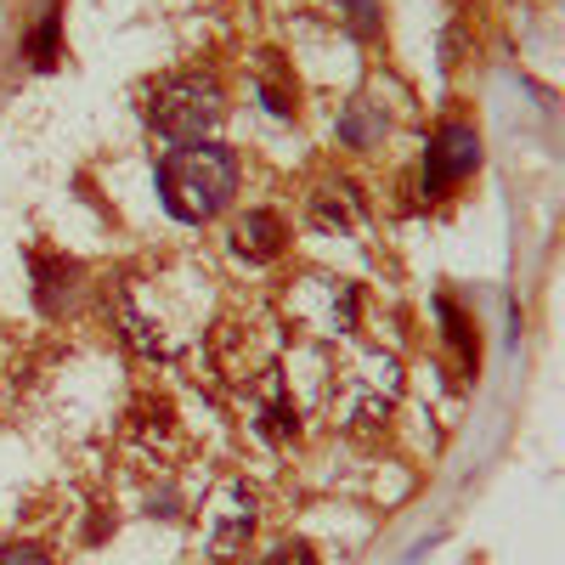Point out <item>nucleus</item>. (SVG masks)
Segmentation results:
<instances>
[{"mask_svg":"<svg viewBox=\"0 0 565 565\" xmlns=\"http://www.w3.org/2000/svg\"><path fill=\"white\" fill-rule=\"evenodd\" d=\"M153 181H159V204L181 226H204L238 193V153L221 148V141H181L159 159Z\"/></svg>","mask_w":565,"mask_h":565,"instance_id":"nucleus-1","label":"nucleus"},{"mask_svg":"<svg viewBox=\"0 0 565 565\" xmlns=\"http://www.w3.org/2000/svg\"><path fill=\"white\" fill-rule=\"evenodd\" d=\"M153 130L164 141H210V130L226 119V90L215 74H170L153 90V108H148Z\"/></svg>","mask_w":565,"mask_h":565,"instance_id":"nucleus-2","label":"nucleus"},{"mask_svg":"<svg viewBox=\"0 0 565 565\" xmlns=\"http://www.w3.org/2000/svg\"><path fill=\"white\" fill-rule=\"evenodd\" d=\"M476 164H481V130L463 125V119H447L430 136V153H424V199H441L447 186L463 181Z\"/></svg>","mask_w":565,"mask_h":565,"instance_id":"nucleus-3","label":"nucleus"},{"mask_svg":"<svg viewBox=\"0 0 565 565\" xmlns=\"http://www.w3.org/2000/svg\"><path fill=\"white\" fill-rule=\"evenodd\" d=\"M334 136H340V148H351V153H373V148H380V141L391 136V108L362 90V97H351V103L340 108Z\"/></svg>","mask_w":565,"mask_h":565,"instance_id":"nucleus-4","label":"nucleus"},{"mask_svg":"<svg viewBox=\"0 0 565 565\" xmlns=\"http://www.w3.org/2000/svg\"><path fill=\"white\" fill-rule=\"evenodd\" d=\"M282 244H289V226H282L277 210H249L238 226H232V255L249 260V266H266L282 255Z\"/></svg>","mask_w":565,"mask_h":565,"instance_id":"nucleus-5","label":"nucleus"},{"mask_svg":"<svg viewBox=\"0 0 565 565\" xmlns=\"http://www.w3.org/2000/svg\"><path fill=\"white\" fill-rule=\"evenodd\" d=\"M34 271H40V282H34V306L45 311V317H63L68 311V300H74V282H79V266L74 260H34Z\"/></svg>","mask_w":565,"mask_h":565,"instance_id":"nucleus-6","label":"nucleus"},{"mask_svg":"<svg viewBox=\"0 0 565 565\" xmlns=\"http://www.w3.org/2000/svg\"><path fill=\"white\" fill-rule=\"evenodd\" d=\"M255 90H260V103L277 114V119H295V79L282 74V52H260V74H255Z\"/></svg>","mask_w":565,"mask_h":565,"instance_id":"nucleus-7","label":"nucleus"},{"mask_svg":"<svg viewBox=\"0 0 565 565\" xmlns=\"http://www.w3.org/2000/svg\"><path fill=\"white\" fill-rule=\"evenodd\" d=\"M436 311H441V322H447V340L463 351V367L476 373V367H481V340H476V328H469V317H463V311H458L447 295L436 300Z\"/></svg>","mask_w":565,"mask_h":565,"instance_id":"nucleus-8","label":"nucleus"},{"mask_svg":"<svg viewBox=\"0 0 565 565\" xmlns=\"http://www.w3.org/2000/svg\"><path fill=\"white\" fill-rule=\"evenodd\" d=\"M311 215H317V226H351L356 221V199H351V186L340 181V186H322V193L311 199Z\"/></svg>","mask_w":565,"mask_h":565,"instance_id":"nucleus-9","label":"nucleus"},{"mask_svg":"<svg viewBox=\"0 0 565 565\" xmlns=\"http://www.w3.org/2000/svg\"><path fill=\"white\" fill-rule=\"evenodd\" d=\"M334 12H340V23H345L356 40H380V29H385L380 0H334Z\"/></svg>","mask_w":565,"mask_h":565,"instance_id":"nucleus-10","label":"nucleus"},{"mask_svg":"<svg viewBox=\"0 0 565 565\" xmlns=\"http://www.w3.org/2000/svg\"><path fill=\"white\" fill-rule=\"evenodd\" d=\"M57 29H63V18H57V12H45L40 29L23 40V52L34 57V68H52V63H57Z\"/></svg>","mask_w":565,"mask_h":565,"instance_id":"nucleus-11","label":"nucleus"},{"mask_svg":"<svg viewBox=\"0 0 565 565\" xmlns=\"http://www.w3.org/2000/svg\"><path fill=\"white\" fill-rule=\"evenodd\" d=\"M260 565H317V554H311V543H300V537H282V543L266 548Z\"/></svg>","mask_w":565,"mask_h":565,"instance_id":"nucleus-12","label":"nucleus"},{"mask_svg":"<svg viewBox=\"0 0 565 565\" xmlns=\"http://www.w3.org/2000/svg\"><path fill=\"white\" fill-rule=\"evenodd\" d=\"M0 565H52V554H45L40 543H7L0 548Z\"/></svg>","mask_w":565,"mask_h":565,"instance_id":"nucleus-13","label":"nucleus"}]
</instances>
